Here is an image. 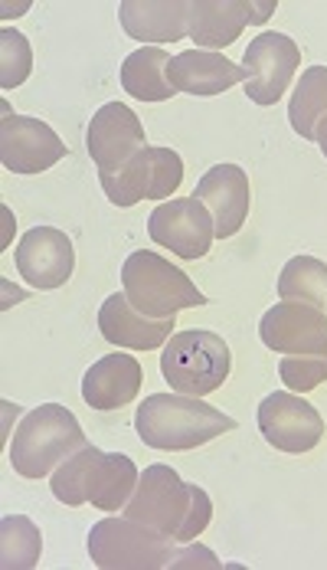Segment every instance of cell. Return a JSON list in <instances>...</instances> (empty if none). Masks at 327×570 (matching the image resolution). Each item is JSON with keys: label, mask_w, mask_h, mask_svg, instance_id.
<instances>
[{"label": "cell", "mask_w": 327, "mask_h": 570, "mask_svg": "<svg viewBox=\"0 0 327 570\" xmlns=\"http://www.w3.org/2000/svg\"><path fill=\"white\" fill-rule=\"evenodd\" d=\"M138 479V465L125 453H102L96 446H82L50 475V485L56 499L69 509L96 505L102 512H121L131 502Z\"/></svg>", "instance_id": "3"}, {"label": "cell", "mask_w": 327, "mask_h": 570, "mask_svg": "<svg viewBox=\"0 0 327 570\" xmlns=\"http://www.w3.org/2000/svg\"><path fill=\"white\" fill-rule=\"evenodd\" d=\"M301 66V50L291 37L285 33H259L246 53H242V69H246V96L256 106H275L288 82L295 79Z\"/></svg>", "instance_id": "10"}, {"label": "cell", "mask_w": 327, "mask_h": 570, "mask_svg": "<svg viewBox=\"0 0 327 570\" xmlns=\"http://www.w3.org/2000/svg\"><path fill=\"white\" fill-rule=\"evenodd\" d=\"M232 371V354L229 344L214 332L190 328L177 332L164 344L161 374L170 384V391L187 394V397H207L226 384Z\"/></svg>", "instance_id": "6"}, {"label": "cell", "mask_w": 327, "mask_h": 570, "mask_svg": "<svg viewBox=\"0 0 327 570\" xmlns=\"http://www.w3.org/2000/svg\"><path fill=\"white\" fill-rule=\"evenodd\" d=\"M275 7V0H190L187 33L200 50L219 53L239 40L246 23H269Z\"/></svg>", "instance_id": "12"}, {"label": "cell", "mask_w": 327, "mask_h": 570, "mask_svg": "<svg viewBox=\"0 0 327 570\" xmlns=\"http://www.w3.org/2000/svg\"><path fill=\"white\" fill-rule=\"evenodd\" d=\"M43 554V534L27 514H7L0 521V568L33 570Z\"/></svg>", "instance_id": "24"}, {"label": "cell", "mask_w": 327, "mask_h": 570, "mask_svg": "<svg viewBox=\"0 0 327 570\" xmlns=\"http://www.w3.org/2000/svg\"><path fill=\"white\" fill-rule=\"evenodd\" d=\"M102 190L115 207H135L141 200H170L184 180V161L174 148H145L125 168L99 174Z\"/></svg>", "instance_id": "8"}, {"label": "cell", "mask_w": 327, "mask_h": 570, "mask_svg": "<svg viewBox=\"0 0 327 570\" xmlns=\"http://www.w3.org/2000/svg\"><path fill=\"white\" fill-rule=\"evenodd\" d=\"M13 259H17V273L23 276V283L40 292H53L59 285H66L76 269L72 239L56 227H33L30 233H23Z\"/></svg>", "instance_id": "16"}, {"label": "cell", "mask_w": 327, "mask_h": 570, "mask_svg": "<svg viewBox=\"0 0 327 570\" xmlns=\"http://www.w3.org/2000/svg\"><path fill=\"white\" fill-rule=\"evenodd\" d=\"M121 512L177 544H194L214 521V502L200 485L184 482L177 469L155 462L141 472L138 489Z\"/></svg>", "instance_id": "1"}, {"label": "cell", "mask_w": 327, "mask_h": 570, "mask_svg": "<svg viewBox=\"0 0 327 570\" xmlns=\"http://www.w3.org/2000/svg\"><path fill=\"white\" fill-rule=\"evenodd\" d=\"M121 30L138 43H177L187 33L190 0H121Z\"/></svg>", "instance_id": "19"}, {"label": "cell", "mask_w": 327, "mask_h": 570, "mask_svg": "<svg viewBox=\"0 0 327 570\" xmlns=\"http://www.w3.org/2000/svg\"><path fill=\"white\" fill-rule=\"evenodd\" d=\"M259 338L278 354H327V312L308 302H275L259 322Z\"/></svg>", "instance_id": "14"}, {"label": "cell", "mask_w": 327, "mask_h": 570, "mask_svg": "<svg viewBox=\"0 0 327 570\" xmlns=\"http://www.w3.org/2000/svg\"><path fill=\"white\" fill-rule=\"evenodd\" d=\"M180 544L155 528L131 518H102L89 531V558L102 570H161L170 568Z\"/></svg>", "instance_id": "7"}, {"label": "cell", "mask_w": 327, "mask_h": 570, "mask_svg": "<svg viewBox=\"0 0 327 570\" xmlns=\"http://www.w3.org/2000/svg\"><path fill=\"white\" fill-rule=\"evenodd\" d=\"M66 158V145L53 128L30 115H10L3 109L0 125V165L13 174L50 171Z\"/></svg>", "instance_id": "13"}, {"label": "cell", "mask_w": 327, "mask_h": 570, "mask_svg": "<svg viewBox=\"0 0 327 570\" xmlns=\"http://www.w3.org/2000/svg\"><path fill=\"white\" fill-rule=\"evenodd\" d=\"M145 384V367L131 354H106L82 377V400L92 410H121L138 397Z\"/></svg>", "instance_id": "21"}, {"label": "cell", "mask_w": 327, "mask_h": 570, "mask_svg": "<svg viewBox=\"0 0 327 570\" xmlns=\"http://www.w3.org/2000/svg\"><path fill=\"white\" fill-rule=\"evenodd\" d=\"M259 430L266 443L281 453H311L325 440V420L321 413L291 391H275L259 403Z\"/></svg>", "instance_id": "9"}, {"label": "cell", "mask_w": 327, "mask_h": 570, "mask_svg": "<svg viewBox=\"0 0 327 570\" xmlns=\"http://www.w3.org/2000/svg\"><path fill=\"white\" fill-rule=\"evenodd\" d=\"M170 568H177V570H187V568L219 570L222 564H219L217 558H214V551H210V548H204V544H194V548H184V554H180V558L174 554Z\"/></svg>", "instance_id": "28"}, {"label": "cell", "mask_w": 327, "mask_h": 570, "mask_svg": "<svg viewBox=\"0 0 327 570\" xmlns=\"http://www.w3.org/2000/svg\"><path fill=\"white\" fill-rule=\"evenodd\" d=\"M278 377L291 394H308L327 381V354H285Z\"/></svg>", "instance_id": "27"}, {"label": "cell", "mask_w": 327, "mask_h": 570, "mask_svg": "<svg viewBox=\"0 0 327 570\" xmlns=\"http://www.w3.org/2000/svg\"><path fill=\"white\" fill-rule=\"evenodd\" d=\"M321 118H327V66H311L295 86V96L288 102V121L301 138L315 141Z\"/></svg>", "instance_id": "23"}, {"label": "cell", "mask_w": 327, "mask_h": 570, "mask_svg": "<svg viewBox=\"0 0 327 570\" xmlns=\"http://www.w3.org/2000/svg\"><path fill=\"white\" fill-rule=\"evenodd\" d=\"M148 233L158 246H167L180 259H204L217 239L210 210L197 197H170L155 207Z\"/></svg>", "instance_id": "11"}, {"label": "cell", "mask_w": 327, "mask_h": 570, "mask_svg": "<svg viewBox=\"0 0 327 570\" xmlns=\"http://www.w3.org/2000/svg\"><path fill=\"white\" fill-rule=\"evenodd\" d=\"M170 53L158 47L135 50L131 57L121 62V86L131 99L138 102H167L177 96V89L167 79Z\"/></svg>", "instance_id": "22"}, {"label": "cell", "mask_w": 327, "mask_h": 570, "mask_svg": "<svg viewBox=\"0 0 327 570\" xmlns=\"http://www.w3.org/2000/svg\"><path fill=\"white\" fill-rule=\"evenodd\" d=\"M278 295L281 302H308V305H327V266L315 256H295L278 276Z\"/></svg>", "instance_id": "25"}, {"label": "cell", "mask_w": 327, "mask_h": 570, "mask_svg": "<svg viewBox=\"0 0 327 570\" xmlns=\"http://www.w3.org/2000/svg\"><path fill=\"white\" fill-rule=\"evenodd\" d=\"M121 292L148 318H174L184 308L207 305V295L190 283L184 269L151 249H138L121 266Z\"/></svg>", "instance_id": "5"}, {"label": "cell", "mask_w": 327, "mask_h": 570, "mask_svg": "<svg viewBox=\"0 0 327 570\" xmlns=\"http://www.w3.org/2000/svg\"><path fill=\"white\" fill-rule=\"evenodd\" d=\"M82 446H89V440L76 413L59 403H43L20 420L10 440V465L23 479H43Z\"/></svg>", "instance_id": "4"}, {"label": "cell", "mask_w": 327, "mask_h": 570, "mask_svg": "<svg viewBox=\"0 0 327 570\" xmlns=\"http://www.w3.org/2000/svg\"><path fill=\"white\" fill-rule=\"evenodd\" d=\"M194 197L210 210L217 239L236 236L252 207V190H249V177L239 165H217L197 180Z\"/></svg>", "instance_id": "17"}, {"label": "cell", "mask_w": 327, "mask_h": 570, "mask_svg": "<svg viewBox=\"0 0 327 570\" xmlns=\"http://www.w3.org/2000/svg\"><path fill=\"white\" fill-rule=\"evenodd\" d=\"M86 148H89L99 174H115L118 168H125L138 151L148 148L141 118L125 102H106L89 121Z\"/></svg>", "instance_id": "15"}, {"label": "cell", "mask_w": 327, "mask_h": 570, "mask_svg": "<svg viewBox=\"0 0 327 570\" xmlns=\"http://www.w3.org/2000/svg\"><path fill=\"white\" fill-rule=\"evenodd\" d=\"M30 69H33V53H30L27 37L13 27H3L0 30V86L3 89L23 86Z\"/></svg>", "instance_id": "26"}, {"label": "cell", "mask_w": 327, "mask_h": 570, "mask_svg": "<svg viewBox=\"0 0 327 570\" xmlns=\"http://www.w3.org/2000/svg\"><path fill=\"white\" fill-rule=\"evenodd\" d=\"M315 141L321 145V151H325L327 158V118H321V125H318V131H315Z\"/></svg>", "instance_id": "29"}, {"label": "cell", "mask_w": 327, "mask_h": 570, "mask_svg": "<svg viewBox=\"0 0 327 570\" xmlns=\"http://www.w3.org/2000/svg\"><path fill=\"white\" fill-rule=\"evenodd\" d=\"M236 420L210 406L204 397L187 394H151L135 413V433L145 446L184 453L214 443L222 433H232Z\"/></svg>", "instance_id": "2"}, {"label": "cell", "mask_w": 327, "mask_h": 570, "mask_svg": "<svg viewBox=\"0 0 327 570\" xmlns=\"http://www.w3.org/2000/svg\"><path fill=\"white\" fill-rule=\"evenodd\" d=\"M99 332L109 344L128 351H155L174 335V318H148L141 315L125 292H115L99 308Z\"/></svg>", "instance_id": "18"}, {"label": "cell", "mask_w": 327, "mask_h": 570, "mask_svg": "<svg viewBox=\"0 0 327 570\" xmlns=\"http://www.w3.org/2000/svg\"><path fill=\"white\" fill-rule=\"evenodd\" d=\"M167 79L177 92H187V96H219L246 82V69L214 50H184L170 57Z\"/></svg>", "instance_id": "20"}]
</instances>
